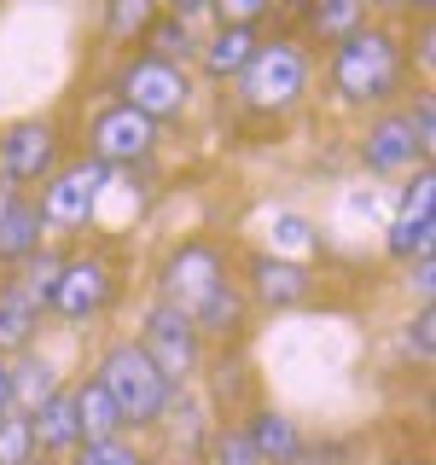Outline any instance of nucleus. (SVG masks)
<instances>
[{
    "label": "nucleus",
    "mask_w": 436,
    "mask_h": 465,
    "mask_svg": "<svg viewBox=\"0 0 436 465\" xmlns=\"http://www.w3.org/2000/svg\"><path fill=\"white\" fill-rule=\"evenodd\" d=\"M332 87H338L343 105H384V99H396L401 41L390 35V29L361 24L355 35H343L338 53H332Z\"/></svg>",
    "instance_id": "1"
},
{
    "label": "nucleus",
    "mask_w": 436,
    "mask_h": 465,
    "mask_svg": "<svg viewBox=\"0 0 436 465\" xmlns=\"http://www.w3.org/2000/svg\"><path fill=\"white\" fill-rule=\"evenodd\" d=\"M99 384H105V396L116 401V413H123V425H157L169 407V378L152 367V355H145L140 343H111L105 361H99Z\"/></svg>",
    "instance_id": "2"
},
{
    "label": "nucleus",
    "mask_w": 436,
    "mask_h": 465,
    "mask_svg": "<svg viewBox=\"0 0 436 465\" xmlns=\"http://www.w3.org/2000/svg\"><path fill=\"white\" fill-rule=\"evenodd\" d=\"M309 94V53L297 41H262L251 53V64L239 70V99L251 111H291Z\"/></svg>",
    "instance_id": "3"
},
{
    "label": "nucleus",
    "mask_w": 436,
    "mask_h": 465,
    "mask_svg": "<svg viewBox=\"0 0 436 465\" xmlns=\"http://www.w3.org/2000/svg\"><path fill=\"white\" fill-rule=\"evenodd\" d=\"M116 94H123L128 111L152 116V123H164V116H181L186 99H193V82H186L181 64H164V58H134V64L116 76Z\"/></svg>",
    "instance_id": "4"
},
{
    "label": "nucleus",
    "mask_w": 436,
    "mask_h": 465,
    "mask_svg": "<svg viewBox=\"0 0 436 465\" xmlns=\"http://www.w3.org/2000/svg\"><path fill=\"white\" fill-rule=\"evenodd\" d=\"M227 285V262H222V251L215 244H203V239H193V244H181L169 262H164V302L169 309H181V314H193L210 291H222Z\"/></svg>",
    "instance_id": "5"
},
{
    "label": "nucleus",
    "mask_w": 436,
    "mask_h": 465,
    "mask_svg": "<svg viewBox=\"0 0 436 465\" xmlns=\"http://www.w3.org/2000/svg\"><path fill=\"white\" fill-rule=\"evenodd\" d=\"M157 145V123L128 105H111L94 116V128H87V152H94V163H145Z\"/></svg>",
    "instance_id": "6"
},
{
    "label": "nucleus",
    "mask_w": 436,
    "mask_h": 465,
    "mask_svg": "<svg viewBox=\"0 0 436 465\" xmlns=\"http://www.w3.org/2000/svg\"><path fill=\"white\" fill-rule=\"evenodd\" d=\"M99 186H105V163H94V157H82V163L58 169L47 186H41V222L47 227H82L87 215H94L99 203Z\"/></svg>",
    "instance_id": "7"
},
{
    "label": "nucleus",
    "mask_w": 436,
    "mask_h": 465,
    "mask_svg": "<svg viewBox=\"0 0 436 465\" xmlns=\"http://www.w3.org/2000/svg\"><path fill=\"white\" fill-rule=\"evenodd\" d=\"M58 163V128L41 123V116H24L0 134V181L24 186V181H41Z\"/></svg>",
    "instance_id": "8"
},
{
    "label": "nucleus",
    "mask_w": 436,
    "mask_h": 465,
    "mask_svg": "<svg viewBox=\"0 0 436 465\" xmlns=\"http://www.w3.org/2000/svg\"><path fill=\"white\" fill-rule=\"evenodd\" d=\"M140 349L152 355V367L164 372L169 384H181V378L198 367V331H193V320H186L181 309H169V302H157V309H152Z\"/></svg>",
    "instance_id": "9"
},
{
    "label": "nucleus",
    "mask_w": 436,
    "mask_h": 465,
    "mask_svg": "<svg viewBox=\"0 0 436 465\" xmlns=\"http://www.w3.org/2000/svg\"><path fill=\"white\" fill-rule=\"evenodd\" d=\"M111 291H116L111 262L105 256H76V262H64V273H58L47 309H58L64 320H87V314H99L111 302Z\"/></svg>",
    "instance_id": "10"
},
{
    "label": "nucleus",
    "mask_w": 436,
    "mask_h": 465,
    "mask_svg": "<svg viewBox=\"0 0 436 465\" xmlns=\"http://www.w3.org/2000/svg\"><path fill=\"white\" fill-rule=\"evenodd\" d=\"M431 239H436V181H431V169H419L401 198V215L390 222V256H401V262L431 256Z\"/></svg>",
    "instance_id": "11"
},
{
    "label": "nucleus",
    "mask_w": 436,
    "mask_h": 465,
    "mask_svg": "<svg viewBox=\"0 0 436 465\" xmlns=\"http://www.w3.org/2000/svg\"><path fill=\"white\" fill-rule=\"evenodd\" d=\"M419 157H425V152H419L413 128H407V111L378 116L367 134H361V163H367L372 174H401V169H413Z\"/></svg>",
    "instance_id": "12"
},
{
    "label": "nucleus",
    "mask_w": 436,
    "mask_h": 465,
    "mask_svg": "<svg viewBox=\"0 0 436 465\" xmlns=\"http://www.w3.org/2000/svg\"><path fill=\"white\" fill-rule=\"evenodd\" d=\"M251 285L268 309H291V302H309L314 291V273L302 262H280V256H256L251 262Z\"/></svg>",
    "instance_id": "13"
},
{
    "label": "nucleus",
    "mask_w": 436,
    "mask_h": 465,
    "mask_svg": "<svg viewBox=\"0 0 436 465\" xmlns=\"http://www.w3.org/2000/svg\"><path fill=\"white\" fill-rule=\"evenodd\" d=\"M29 430H35V448L41 454H70L82 448V430H76V407H70V390H53L47 401L29 413Z\"/></svg>",
    "instance_id": "14"
},
{
    "label": "nucleus",
    "mask_w": 436,
    "mask_h": 465,
    "mask_svg": "<svg viewBox=\"0 0 436 465\" xmlns=\"http://www.w3.org/2000/svg\"><path fill=\"white\" fill-rule=\"evenodd\" d=\"M70 407H76L82 442H111V436H123V413H116V401L105 396L99 378H87L82 390H70Z\"/></svg>",
    "instance_id": "15"
},
{
    "label": "nucleus",
    "mask_w": 436,
    "mask_h": 465,
    "mask_svg": "<svg viewBox=\"0 0 436 465\" xmlns=\"http://www.w3.org/2000/svg\"><path fill=\"white\" fill-rule=\"evenodd\" d=\"M244 436H251V448H256V460L262 465H291V460H297L302 454V442H297V425H291V419L285 413H273V407H262V413L251 419V430H244Z\"/></svg>",
    "instance_id": "16"
},
{
    "label": "nucleus",
    "mask_w": 436,
    "mask_h": 465,
    "mask_svg": "<svg viewBox=\"0 0 436 465\" xmlns=\"http://www.w3.org/2000/svg\"><path fill=\"white\" fill-rule=\"evenodd\" d=\"M41 210L29 198H12V210L0 215V262H24L41 251Z\"/></svg>",
    "instance_id": "17"
},
{
    "label": "nucleus",
    "mask_w": 436,
    "mask_h": 465,
    "mask_svg": "<svg viewBox=\"0 0 436 465\" xmlns=\"http://www.w3.org/2000/svg\"><path fill=\"white\" fill-rule=\"evenodd\" d=\"M262 47L256 41V29H239V24H222L210 35V47H203V70L210 76H239L244 64H251V53Z\"/></svg>",
    "instance_id": "18"
},
{
    "label": "nucleus",
    "mask_w": 436,
    "mask_h": 465,
    "mask_svg": "<svg viewBox=\"0 0 436 465\" xmlns=\"http://www.w3.org/2000/svg\"><path fill=\"white\" fill-rule=\"evenodd\" d=\"M41 326V309L24 297L18 285H0V355H12V349H29Z\"/></svg>",
    "instance_id": "19"
},
{
    "label": "nucleus",
    "mask_w": 436,
    "mask_h": 465,
    "mask_svg": "<svg viewBox=\"0 0 436 465\" xmlns=\"http://www.w3.org/2000/svg\"><path fill=\"white\" fill-rule=\"evenodd\" d=\"M193 331H210V338H227V331H239V320H244V297L233 285H222V291H210V297L198 302L193 314Z\"/></svg>",
    "instance_id": "20"
},
{
    "label": "nucleus",
    "mask_w": 436,
    "mask_h": 465,
    "mask_svg": "<svg viewBox=\"0 0 436 465\" xmlns=\"http://www.w3.org/2000/svg\"><path fill=\"white\" fill-rule=\"evenodd\" d=\"M367 6L372 0H314L309 24H314L320 41H343V35H355V29L367 24Z\"/></svg>",
    "instance_id": "21"
},
{
    "label": "nucleus",
    "mask_w": 436,
    "mask_h": 465,
    "mask_svg": "<svg viewBox=\"0 0 436 465\" xmlns=\"http://www.w3.org/2000/svg\"><path fill=\"white\" fill-rule=\"evenodd\" d=\"M145 47H152V58H164V64H186V58L198 53V41H193V24L186 18H152V29H145Z\"/></svg>",
    "instance_id": "22"
},
{
    "label": "nucleus",
    "mask_w": 436,
    "mask_h": 465,
    "mask_svg": "<svg viewBox=\"0 0 436 465\" xmlns=\"http://www.w3.org/2000/svg\"><path fill=\"white\" fill-rule=\"evenodd\" d=\"M157 18V0H105V35L111 41H134Z\"/></svg>",
    "instance_id": "23"
},
{
    "label": "nucleus",
    "mask_w": 436,
    "mask_h": 465,
    "mask_svg": "<svg viewBox=\"0 0 436 465\" xmlns=\"http://www.w3.org/2000/svg\"><path fill=\"white\" fill-rule=\"evenodd\" d=\"M58 273H64V256H53V251H35V256H24V280H18V291L35 309H47L53 302V285H58Z\"/></svg>",
    "instance_id": "24"
},
{
    "label": "nucleus",
    "mask_w": 436,
    "mask_h": 465,
    "mask_svg": "<svg viewBox=\"0 0 436 465\" xmlns=\"http://www.w3.org/2000/svg\"><path fill=\"white\" fill-rule=\"evenodd\" d=\"M53 390H58V378H53L47 361H24V367H12V401H18L24 413H35Z\"/></svg>",
    "instance_id": "25"
},
{
    "label": "nucleus",
    "mask_w": 436,
    "mask_h": 465,
    "mask_svg": "<svg viewBox=\"0 0 436 465\" xmlns=\"http://www.w3.org/2000/svg\"><path fill=\"white\" fill-rule=\"evenodd\" d=\"M29 460H35L29 413H6V419H0V465H29Z\"/></svg>",
    "instance_id": "26"
},
{
    "label": "nucleus",
    "mask_w": 436,
    "mask_h": 465,
    "mask_svg": "<svg viewBox=\"0 0 436 465\" xmlns=\"http://www.w3.org/2000/svg\"><path fill=\"white\" fill-rule=\"evenodd\" d=\"M76 465H145V460L123 442V436H111V442H82Z\"/></svg>",
    "instance_id": "27"
},
{
    "label": "nucleus",
    "mask_w": 436,
    "mask_h": 465,
    "mask_svg": "<svg viewBox=\"0 0 436 465\" xmlns=\"http://www.w3.org/2000/svg\"><path fill=\"white\" fill-rule=\"evenodd\" d=\"M222 12V24H239V29H256V18H268L273 0H210Z\"/></svg>",
    "instance_id": "28"
},
{
    "label": "nucleus",
    "mask_w": 436,
    "mask_h": 465,
    "mask_svg": "<svg viewBox=\"0 0 436 465\" xmlns=\"http://www.w3.org/2000/svg\"><path fill=\"white\" fill-rule=\"evenodd\" d=\"M215 465H262V460H256V448H251L244 430H222L215 436Z\"/></svg>",
    "instance_id": "29"
},
{
    "label": "nucleus",
    "mask_w": 436,
    "mask_h": 465,
    "mask_svg": "<svg viewBox=\"0 0 436 465\" xmlns=\"http://www.w3.org/2000/svg\"><path fill=\"white\" fill-rule=\"evenodd\" d=\"M407 128H413V140H419V152L431 157V140H436V105H431V94H419V105L407 111Z\"/></svg>",
    "instance_id": "30"
},
{
    "label": "nucleus",
    "mask_w": 436,
    "mask_h": 465,
    "mask_svg": "<svg viewBox=\"0 0 436 465\" xmlns=\"http://www.w3.org/2000/svg\"><path fill=\"white\" fill-rule=\"evenodd\" d=\"M431 326H436V314H431V302H425V309L413 314V326H407V343L419 349V361H431V349H436V331Z\"/></svg>",
    "instance_id": "31"
},
{
    "label": "nucleus",
    "mask_w": 436,
    "mask_h": 465,
    "mask_svg": "<svg viewBox=\"0 0 436 465\" xmlns=\"http://www.w3.org/2000/svg\"><path fill=\"white\" fill-rule=\"evenodd\" d=\"M164 6L174 12V18H193V12H203V6H210V0H164Z\"/></svg>",
    "instance_id": "32"
},
{
    "label": "nucleus",
    "mask_w": 436,
    "mask_h": 465,
    "mask_svg": "<svg viewBox=\"0 0 436 465\" xmlns=\"http://www.w3.org/2000/svg\"><path fill=\"white\" fill-rule=\"evenodd\" d=\"M12 413V367H0V419Z\"/></svg>",
    "instance_id": "33"
},
{
    "label": "nucleus",
    "mask_w": 436,
    "mask_h": 465,
    "mask_svg": "<svg viewBox=\"0 0 436 465\" xmlns=\"http://www.w3.org/2000/svg\"><path fill=\"white\" fill-rule=\"evenodd\" d=\"M12 198H18V186H12V181H0V215L12 210Z\"/></svg>",
    "instance_id": "34"
},
{
    "label": "nucleus",
    "mask_w": 436,
    "mask_h": 465,
    "mask_svg": "<svg viewBox=\"0 0 436 465\" xmlns=\"http://www.w3.org/2000/svg\"><path fill=\"white\" fill-rule=\"evenodd\" d=\"M407 6H413V12H431V6H436V0H407Z\"/></svg>",
    "instance_id": "35"
},
{
    "label": "nucleus",
    "mask_w": 436,
    "mask_h": 465,
    "mask_svg": "<svg viewBox=\"0 0 436 465\" xmlns=\"http://www.w3.org/2000/svg\"><path fill=\"white\" fill-rule=\"evenodd\" d=\"M378 6H407V0H378Z\"/></svg>",
    "instance_id": "36"
},
{
    "label": "nucleus",
    "mask_w": 436,
    "mask_h": 465,
    "mask_svg": "<svg viewBox=\"0 0 436 465\" xmlns=\"http://www.w3.org/2000/svg\"><path fill=\"white\" fill-rule=\"evenodd\" d=\"M396 465H425V460H396Z\"/></svg>",
    "instance_id": "37"
}]
</instances>
